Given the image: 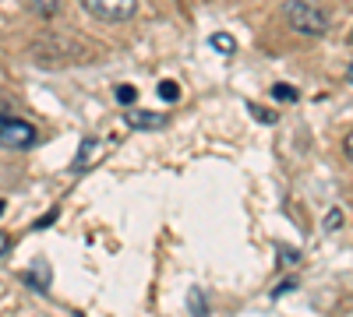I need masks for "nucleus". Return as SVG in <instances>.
<instances>
[{
  "mask_svg": "<svg viewBox=\"0 0 353 317\" xmlns=\"http://www.w3.org/2000/svg\"><path fill=\"white\" fill-rule=\"evenodd\" d=\"M117 99H121V102H124V109H128V102H134V99H138V89H134V85H121V89H117Z\"/></svg>",
  "mask_w": 353,
  "mask_h": 317,
  "instance_id": "10",
  "label": "nucleus"
},
{
  "mask_svg": "<svg viewBox=\"0 0 353 317\" xmlns=\"http://www.w3.org/2000/svg\"><path fill=\"white\" fill-rule=\"evenodd\" d=\"M346 81L353 85V61H350V67H346Z\"/></svg>",
  "mask_w": 353,
  "mask_h": 317,
  "instance_id": "15",
  "label": "nucleus"
},
{
  "mask_svg": "<svg viewBox=\"0 0 353 317\" xmlns=\"http://www.w3.org/2000/svg\"><path fill=\"white\" fill-rule=\"evenodd\" d=\"M0 212H4V201H0Z\"/></svg>",
  "mask_w": 353,
  "mask_h": 317,
  "instance_id": "16",
  "label": "nucleus"
},
{
  "mask_svg": "<svg viewBox=\"0 0 353 317\" xmlns=\"http://www.w3.org/2000/svg\"><path fill=\"white\" fill-rule=\"evenodd\" d=\"M272 99H279V102H297V89L293 85H272Z\"/></svg>",
  "mask_w": 353,
  "mask_h": 317,
  "instance_id": "8",
  "label": "nucleus"
},
{
  "mask_svg": "<svg viewBox=\"0 0 353 317\" xmlns=\"http://www.w3.org/2000/svg\"><path fill=\"white\" fill-rule=\"evenodd\" d=\"M88 14H96L103 21H128L138 11V0H81Z\"/></svg>",
  "mask_w": 353,
  "mask_h": 317,
  "instance_id": "3",
  "label": "nucleus"
},
{
  "mask_svg": "<svg viewBox=\"0 0 353 317\" xmlns=\"http://www.w3.org/2000/svg\"><path fill=\"white\" fill-rule=\"evenodd\" d=\"M99 152H103V145H99V138H85L81 141V152H78V162H74V169L81 173V169H88L96 159H99Z\"/></svg>",
  "mask_w": 353,
  "mask_h": 317,
  "instance_id": "5",
  "label": "nucleus"
},
{
  "mask_svg": "<svg viewBox=\"0 0 353 317\" xmlns=\"http://www.w3.org/2000/svg\"><path fill=\"white\" fill-rule=\"evenodd\" d=\"M124 120H128V127H131V131H163V127L170 124L166 113L134 109V106H128V109H124Z\"/></svg>",
  "mask_w": 353,
  "mask_h": 317,
  "instance_id": "4",
  "label": "nucleus"
},
{
  "mask_svg": "<svg viewBox=\"0 0 353 317\" xmlns=\"http://www.w3.org/2000/svg\"><path fill=\"white\" fill-rule=\"evenodd\" d=\"M25 4H28V11L39 14V18H53L57 8H61V0H25Z\"/></svg>",
  "mask_w": 353,
  "mask_h": 317,
  "instance_id": "7",
  "label": "nucleus"
},
{
  "mask_svg": "<svg viewBox=\"0 0 353 317\" xmlns=\"http://www.w3.org/2000/svg\"><path fill=\"white\" fill-rule=\"evenodd\" d=\"M39 141V131L28 124V120H18V117H4L0 113V149H11V152H25Z\"/></svg>",
  "mask_w": 353,
  "mask_h": 317,
  "instance_id": "2",
  "label": "nucleus"
},
{
  "mask_svg": "<svg viewBox=\"0 0 353 317\" xmlns=\"http://www.w3.org/2000/svg\"><path fill=\"white\" fill-rule=\"evenodd\" d=\"M283 18L293 32H301V36H325L329 32V14L321 11L314 0H286Z\"/></svg>",
  "mask_w": 353,
  "mask_h": 317,
  "instance_id": "1",
  "label": "nucleus"
},
{
  "mask_svg": "<svg viewBox=\"0 0 353 317\" xmlns=\"http://www.w3.org/2000/svg\"><path fill=\"white\" fill-rule=\"evenodd\" d=\"M191 314H194V317H205V314H209V303H205L201 289H191Z\"/></svg>",
  "mask_w": 353,
  "mask_h": 317,
  "instance_id": "9",
  "label": "nucleus"
},
{
  "mask_svg": "<svg viewBox=\"0 0 353 317\" xmlns=\"http://www.w3.org/2000/svg\"><path fill=\"white\" fill-rule=\"evenodd\" d=\"M343 149H346V155H350V162H353V134H346V141H343Z\"/></svg>",
  "mask_w": 353,
  "mask_h": 317,
  "instance_id": "14",
  "label": "nucleus"
},
{
  "mask_svg": "<svg viewBox=\"0 0 353 317\" xmlns=\"http://www.w3.org/2000/svg\"><path fill=\"white\" fill-rule=\"evenodd\" d=\"M251 113H254V117H258L261 124H276V113H272V109H261V106H254V102H251Z\"/></svg>",
  "mask_w": 353,
  "mask_h": 317,
  "instance_id": "12",
  "label": "nucleus"
},
{
  "mask_svg": "<svg viewBox=\"0 0 353 317\" xmlns=\"http://www.w3.org/2000/svg\"><path fill=\"white\" fill-rule=\"evenodd\" d=\"M159 96H163L166 102H173L176 96H181V89H176V85H173V81H159Z\"/></svg>",
  "mask_w": 353,
  "mask_h": 317,
  "instance_id": "11",
  "label": "nucleus"
},
{
  "mask_svg": "<svg viewBox=\"0 0 353 317\" xmlns=\"http://www.w3.org/2000/svg\"><path fill=\"white\" fill-rule=\"evenodd\" d=\"M11 250V233H4V229H0V257H4Z\"/></svg>",
  "mask_w": 353,
  "mask_h": 317,
  "instance_id": "13",
  "label": "nucleus"
},
{
  "mask_svg": "<svg viewBox=\"0 0 353 317\" xmlns=\"http://www.w3.org/2000/svg\"><path fill=\"white\" fill-rule=\"evenodd\" d=\"M209 46H212V50H216L219 56H230L233 50H237V39H233L230 32H216V36L209 39Z\"/></svg>",
  "mask_w": 353,
  "mask_h": 317,
  "instance_id": "6",
  "label": "nucleus"
}]
</instances>
